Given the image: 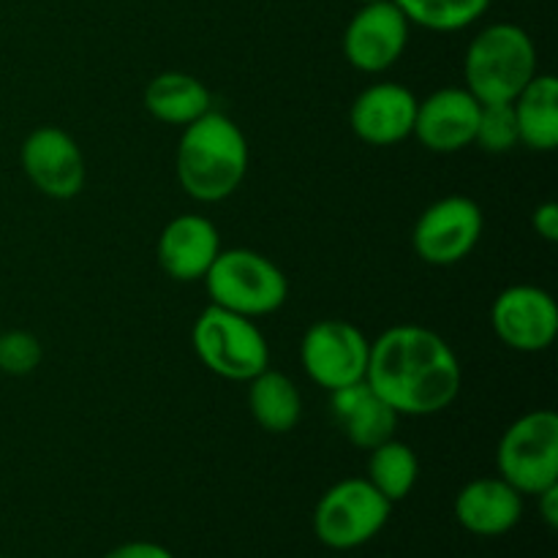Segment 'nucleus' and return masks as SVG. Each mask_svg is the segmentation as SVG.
Listing matches in <instances>:
<instances>
[{"instance_id": "nucleus-1", "label": "nucleus", "mask_w": 558, "mask_h": 558, "mask_svg": "<svg viewBox=\"0 0 558 558\" xmlns=\"http://www.w3.org/2000/svg\"><path fill=\"white\" fill-rule=\"evenodd\" d=\"M365 381L401 417L445 412L461 392V363L439 332L396 325L371 343Z\"/></svg>"}, {"instance_id": "nucleus-2", "label": "nucleus", "mask_w": 558, "mask_h": 558, "mask_svg": "<svg viewBox=\"0 0 558 558\" xmlns=\"http://www.w3.org/2000/svg\"><path fill=\"white\" fill-rule=\"evenodd\" d=\"M248 161V140L240 125L223 112L210 109L183 129L174 169L180 189L191 199L213 205L229 199L240 189Z\"/></svg>"}, {"instance_id": "nucleus-3", "label": "nucleus", "mask_w": 558, "mask_h": 558, "mask_svg": "<svg viewBox=\"0 0 558 558\" xmlns=\"http://www.w3.org/2000/svg\"><path fill=\"white\" fill-rule=\"evenodd\" d=\"M537 74V47L515 22H494L472 38L463 58L466 90L480 104H510Z\"/></svg>"}, {"instance_id": "nucleus-4", "label": "nucleus", "mask_w": 558, "mask_h": 558, "mask_svg": "<svg viewBox=\"0 0 558 558\" xmlns=\"http://www.w3.org/2000/svg\"><path fill=\"white\" fill-rule=\"evenodd\" d=\"M210 303L232 314L267 316L289 298V281L281 267L251 248H229L216 256L205 276Z\"/></svg>"}, {"instance_id": "nucleus-5", "label": "nucleus", "mask_w": 558, "mask_h": 558, "mask_svg": "<svg viewBox=\"0 0 558 558\" xmlns=\"http://www.w3.org/2000/svg\"><path fill=\"white\" fill-rule=\"evenodd\" d=\"M196 357L207 371L229 381H251L270 368V347L248 316L207 305L191 330Z\"/></svg>"}, {"instance_id": "nucleus-6", "label": "nucleus", "mask_w": 558, "mask_h": 558, "mask_svg": "<svg viewBox=\"0 0 558 558\" xmlns=\"http://www.w3.org/2000/svg\"><path fill=\"white\" fill-rule=\"evenodd\" d=\"M496 463L499 477L521 496H537L558 485V417L554 409H537L518 417L501 436Z\"/></svg>"}, {"instance_id": "nucleus-7", "label": "nucleus", "mask_w": 558, "mask_h": 558, "mask_svg": "<svg viewBox=\"0 0 558 558\" xmlns=\"http://www.w3.org/2000/svg\"><path fill=\"white\" fill-rule=\"evenodd\" d=\"M392 505L363 477L332 485L314 510V534L332 550H352L371 543L390 521Z\"/></svg>"}, {"instance_id": "nucleus-8", "label": "nucleus", "mask_w": 558, "mask_h": 558, "mask_svg": "<svg viewBox=\"0 0 558 558\" xmlns=\"http://www.w3.org/2000/svg\"><path fill=\"white\" fill-rule=\"evenodd\" d=\"M371 341L357 325L347 319H322L305 330L300 343V363L314 385L336 392L365 379Z\"/></svg>"}, {"instance_id": "nucleus-9", "label": "nucleus", "mask_w": 558, "mask_h": 558, "mask_svg": "<svg viewBox=\"0 0 558 558\" xmlns=\"http://www.w3.org/2000/svg\"><path fill=\"white\" fill-rule=\"evenodd\" d=\"M485 218L474 199L461 194L445 196L420 213L412 232L414 254L436 267H450L466 259L483 238Z\"/></svg>"}, {"instance_id": "nucleus-10", "label": "nucleus", "mask_w": 558, "mask_h": 558, "mask_svg": "<svg viewBox=\"0 0 558 558\" xmlns=\"http://www.w3.org/2000/svg\"><path fill=\"white\" fill-rule=\"evenodd\" d=\"M409 27L392 0L363 3L343 31V54L363 74H381L407 52Z\"/></svg>"}, {"instance_id": "nucleus-11", "label": "nucleus", "mask_w": 558, "mask_h": 558, "mask_svg": "<svg viewBox=\"0 0 558 558\" xmlns=\"http://www.w3.org/2000/svg\"><path fill=\"white\" fill-rule=\"evenodd\" d=\"M490 325L505 347L526 354L545 352L558 336V305L545 289L515 283L494 300Z\"/></svg>"}, {"instance_id": "nucleus-12", "label": "nucleus", "mask_w": 558, "mask_h": 558, "mask_svg": "<svg viewBox=\"0 0 558 558\" xmlns=\"http://www.w3.org/2000/svg\"><path fill=\"white\" fill-rule=\"evenodd\" d=\"M27 180L49 199H74L85 189V158L74 136L58 125H41L20 150Z\"/></svg>"}, {"instance_id": "nucleus-13", "label": "nucleus", "mask_w": 558, "mask_h": 558, "mask_svg": "<svg viewBox=\"0 0 558 558\" xmlns=\"http://www.w3.org/2000/svg\"><path fill=\"white\" fill-rule=\"evenodd\" d=\"M480 107L483 104L466 87H441L425 101H417L412 136L430 153L463 150L477 134Z\"/></svg>"}, {"instance_id": "nucleus-14", "label": "nucleus", "mask_w": 558, "mask_h": 558, "mask_svg": "<svg viewBox=\"0 0 558 558\" xmlns=\"http://www.w3.org/2000/svg\"><path fill=\"white\" fill-rule=\"evenodd\" d=\"M417 96L398 82H376L352 104L349 125L354 136L374 147H390L409 140L414 131Z\"/></svg>"}, {"instance_id": "nucleus-15", "label": "nucleus", "mask_w": 558, "mask_h": 558, "mask_svg": "<svg viewBox=\"0 0 558 558\" xmlns=\"http://www.w3.org/2000/svg\"><path fill=\"white\" fill-rule=\"evenodd\" d=\"M218 254H221V234L216 223L196 213L172 218L156 245L161 270L180 283L205 278Z\"/></svg>"}, {"instance_id": "nucleus-16", "label": "nucleus", "mask_w": 558, "mask_h": 558, "mask_svg": "<svg viewBox=\"0 0 558 558\" xmlns=\"http://www.w3.org/2000/svg\"><path fill=\"white\" fill-rule=\"evenodd\" d=\"M456 518L469 534L501 537L523 518V496L501 477L472 480L456 496Z\"/></svg>"}, {"instance_id": "nucleus-17", "label": "nucleus", "mask_w": 558, "mask_h": 558, "mask_svg": "<svg viewBox=\"0 0 558 558\" xmlns=\"http://www.w3.org/2000/svg\"><path fill=\"white\" fill-rule=\"evenodd\" d=\"M330 412L343 436L360 450H374L396 436L398 414L365 379L330 392Z\"/></svg>"}, {"instance_id": "nucleus-18", "label": "nucleus", "mask_w": 558, "mask_h": 558, "mask_svg": "<svg viewBox=\"0 0 558 558\" xmlns=\"http://www.w3.org/2000/svg\"><path fill=\"white\" fill-rule=\"evenodd\" d=\"M518 140L529 150L550 153L558 147V82L554 74H534L512 101Z\"/></svg>"}, {"instance_id": "nucleus-19", "label": "nucleus", "mask_w": 558, "mask_h": 558, "mask_svg": "<svg viewBox=\"0 0 558 558\" xmlns=\"http://www.w3.org/2000/svg\"><path fill=\"white\" fill-rule=\"evenodd\" d=\"M145 109L167 125H189L213 109L207 85L183 71H163L145 87Z\"/></svg>"}, {"instance_id": "nucleus-20", "label": "nucleus", "mask_w": 558, "mask_h": 558, "mask_svg": "<svg viewBox=\"0 0 558 558\" xmlns=\"http://www.w3.org/2000/svg\"><path fill=\"white\" fill-rule=\"evenodd\" d=\"M248 409L267 434H289L300 423L303 398L287 374L265 368L248 381Z\"/></svg>"}, {"instance_id": "nucleus-21", "label": "nucleus", "mask_w": 558, "mask_h": 558, "mask_svg": "<svg viewBox=\"0 0 558 558\" xmlns=\"http://www.w3.org/2000/svg\"><path fill=\"white\" fill-rule=\"evenodd\" d=\"M368 452V483L390 505L407 499L420 477V461L412 447L403 445V441L387 439Z\"/></svg>"}, {"instance_id": "nucleus-22", "label": "nucleus", "mask_w": 558, "mask_h": 558, "mask_svg": "<svg viewBox=\"0 0 558 558\" xmlns=\"http://www.w3.org/2000/svg\"><path fill=\"white\" fill-rule=\"evenodd\" d=\"M409 25H420L434 33H458L488 11L490 0H392Z\"/></svg>"}, {"instance_id": "nucleus-23", "label": "nucleus", "mask_w": 558, "mask_h": 558, "mask_svg": "<svg viewBox=\"0 0 558 558\" xmlns=\"http://www.w3.org/2000/svg\"><path fill=\"white\" fill-rule=\"evenodd\" d=\"M474 145L483 147L485 153H510L512 147L521 145L518 140V123L515 109L510 104H483L480 107L477 134H474Z\"/></svg>"}, {"instance_id": "nucleus-24", "label": "nucleus", "mask_w": 558, "mask_h": 558, "mask_svg": "<svg viewBox=\"0 0 558 558\" xmlns=\"http://www.w3.org/2000/svg\"><path fill=\"white\" fill-rule=\"evenodd\" d=\"M41 363V343L27 330H9L0 336V371L9 376H27Z\"/></svg>"}, {"instance_id": "nucleus-25", "label": "nucleus", "mask_w": 558, "mask_h": 558, "mask_svg": "<svg viewBox=\"0 0 558 558\" xmlns=\"http://www.w3.org/2000/svg\"><path fill=\"white\" fill-rule=\"evenodd\" d=\"M532 227L539 238L548 240V243H556L558 240V205L556 202H543V205L532 213Z\"/></svg>"}, {"instance_id": "nucleus-26", "label": "nucleus", "mask_w": 558, "mask_h": 558, "mask_svg": "<svg viewBox=\"0 0 558 558\" xmlns=\"http://www.w3.org/2000/svg\"><path fill=\"white\" fill-rule=\"evenodd\" d=\"M104 558H174L163 545L158 543H145V539H136V543H123L118 548L109 550Z\"/></svg>"}, {"instance_id": "nucleus-27", "label": "nucleus", "mask_w": 558, "mask_h": 558, "mask_svg": "<svg viewBox=\"0 0 558 558\" xmlns=\"http://www.w3.org/2000/svg\"><path fill=\"white\" fill-rule=\"evenodd\" d=\"M539 515H543L545 526L558 529V485H550L543 494H537Z\"/></svg>"}, {"instance_id": "nucleus-28", "label": "nucleus", "mask_w": 558, "mask_h": 558, "mask_svg": "<svg viewBox=\"0 0 558 558\" xmlns=\"http://www.w3.org/2000/svg\"><path fill=\"white\" fill-rule=\"evenodd\" d=\"M357 3L360 5H363V3H376V0H357Z\"/></svg>"}, {"instance_id": "nucleus-29", "label": "nucleus", "mask_w": 558, "mask_h": 558, "mask_svg": "<svg viewBox=\"0 0 558 558\" xmlns=\"http://www.w3.org/2000/svg\"><path fill=\"white\" fill-rule=\"evenodd\" d=\"M0 558H9V556H0Z\"/></svg>"}]
</instances>
